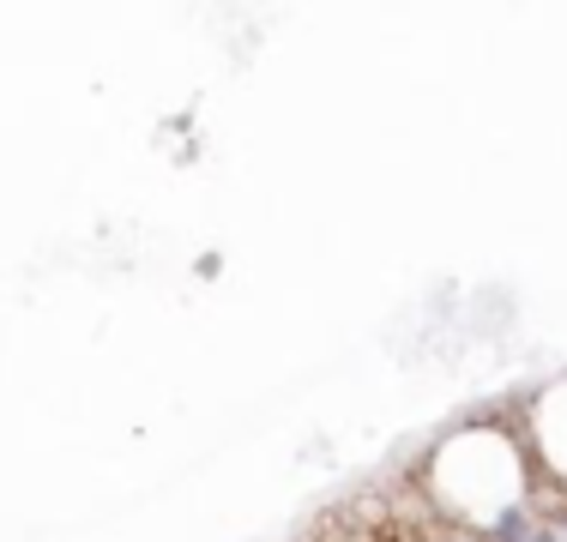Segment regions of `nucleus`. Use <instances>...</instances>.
<instances>
[{"label":"nucleus","instance_id":"f257e3e1","mask_svg":"<svg viewBox=\"0 0 567 542\" xmlns=\"http://www.w3.org/2000/svg\"><path fill=\"white\" fill-rule=\"evenodd\" d=\"M556 524H561V536H567V512H561V519H556Z\"/></svg>","mask_w":567,"mask_h":542}]
</instances>
